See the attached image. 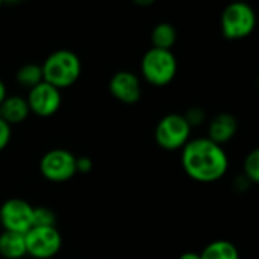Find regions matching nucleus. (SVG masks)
<instances>
[{"instance_id":"nucleus-1","label":"nucleus","mask_w":259,"mask_h":259,"mask_svg":"<svg viewBox=\"0 0 259 259\" xmlns=\"http://www.w3.org/2000/svg\"><path fill=\"white\" fill-rule=\"evenodd\" d=\"M182 166L189 179L198 183H213L226 176L229 157L221 145L207 138H197L182 148Z\"/></svg>"},{"instance_id":"nucleus-2","label":"nucleus","mask_w":259,"mask_h":259,"mask_svg":"<svg viewBox=\"0 0 259 259\" xmlns=\"http://www.w3.org/2000/svg\"><path fill=\"white\" fill-rule=\"evenodd\" d=\"M43 81L64 90L72 87L81 76L82 64L79 57L69 49H58L46 57L41 64Z\"/></svg>"},{"instance_id":"nucleus-3","label":"nucleus","mask_w":259,"mask_h":259,"mask_svg":"<svg viewBox=\"0 0 259 259\" xmlns=\"http://www.w3.org/2000/svg\"><path fill=\"white\" fill-rule=\"evenodd\" d=\"M257 17L251 5L242 0H235L226 5L220 17V29L226 40H244L253 34Z\"/></svg>"},{"instance_id":"nucleus-4","label":"nucleus","mask_w":259,"mask_h":259,"mask_svg":"<svg viewBox=\"0 0 259 259\" xmlns=\"http://www.w3.org/2000/svg\"><path fill=\"white\" fill-rule=\"evenodd\" d=\"M177 69L179 64L172 51L151 48L141 60L142 78L154 87H165L171 84L177 75Z\"/></svg>"},{"instance_id":"nucleus-5","label":"nucleus","mask_w":259,"mask_h":259,"mask_svg":"<svg viewBox=\"0 0 259 259\" xmlns=\"http://www.w3.org/2000/svg\"><path fill=\"white\" fill-rule=\"evenodd\" d=\"M191 133L192 128L183 114L169 113L157 122L154 141L165 151H177L191 141Z\"/></svg>"},{"instance_id":"nucleus-6","label":"nucleus","mask_w":259,"mask_h":259,"mask_svg":"<svg viewBox=\"0 0 259 259\" xmlns=\"http://www.w3.org/2000/svg\"><path fill=\"white\" fill-rule=\"evenodd\" d=\"M26 253L34 259H52L63 245L61 233L57 227L34 226L25 233Z\"/></svg>"},{"instance_id":"nucleus-7","label":"nucleus","mask_w":259,"mask_h":259,"mask_svg":"<svg viewBox=\"0 0 259 259\" xmlns=\"http://www.w3.org/2000/svg\"><path fill=\"white\" fill-rule=\"evenodd\" d=\"M40 172L49 182H67L76 176V156L63 148L51 150L40 160Z\"/></svg>"},{"instance_id":"nucleus-8","label":"nucleus","mask_w":259,"mask_h":259,"mask_svg":"<svg viewBox=\"0 0 259 259\" xmlns=\"http://www.w3.org/2000/svg\"><path fill=\"white\" fill-rule=\"evenodd\" d=\"M0 226L4 230L26 233L34 227V206L23 198H10L0 206Z\"/></svg>"},{"instance_id":"nucleus-9","label":"nucleus","mask_w":259,"mask_h":259,"mask_svg":"<svg viewBox=\"0 0 259 259\" xmlns=\"http://www.w3.org/2000/svg\"><path fill=\"white\" fill-rule=\"evenodd\" d=\"M26 101L31 114H35L38 117H51L60 110L63 98L61 90L43 81L34 89L28 90Z\"/></svg>"},{"instance_id":"nucleus-10","label":"nucleus","mask_w":259,"mask_h":259,"mask_svg":"<svg viewBox=\"0 0 259 259\" xmlns=\"http://www.w3.org/2000/svg\"><path fill=\"white\" fill-rule=\"evenodd\" d=\"M108 90L111 96L125 104V105H133L139 102L142 96V85L141 79L136 73L130 70H119L116 72L108 82Z\"/></svg>"},{"instance_id":"nucleus-11","label":"nucleus","mask_w":259,"mask_h":259,"mask_svg":"<svg viewBox=\"0 0 259 259\" xmlns=\"http://www.w3.org/2000/svg\"><path fill=\"white\" fill-rule=\"evenodd\" d=\"M238 133V120L232 113H218L210 119L207 125V139L215 142L217 145H224L230 142Z\"/></svg>"},{"instance_id":"nucleus-12","label":"nucleus","mask_w":259,"mask_h":259,"mask_svg":"<svg viewBox=\"0 0 259 259\" xmlns=\"http://www.w3.org/2000/svg\"><path fill=\"white\" fill-rule=\"evenodd\" d=\"M29 105L25 96L20 95H8L4 102L0 104V117L8 125H19L29 117Z\"/></svg>"},{"instance_id":"nucleus-13","label":"nucleus","mask_w":259,"mask_h":259,"mask_svg":"<svg viewBox=\"0 0 259 259\" xmlns=\"http://www.w3.org/2000/svg\"><path fill=\"white\" fill-rule=\"evenodd\" d=\"M26 239L23 233L4 230L0 233V257L23 259L26 256Z\"/></svg>"},{"instance_id":"nucleus-14","label":"nucleus","mask_w":259,"mask_h":259,"mask_svg":"<svg viewBox=\"0 0 259 259\" xmlns=\"http://www.w3.org/2000/svg\"><path fill=\"white\" fill-rule=\"evenodd\" d=\"M200 259H239V250L227 239H215L201 250Z\"/></svg>"},{"instance_id":"nucleus-15","label":"nucleus","mask_w":259,"mask_h":259,"mask_svg":"<svg viewBox=\"0 0 259 259\" xmlns=\"http://www.w3.org/2000/svg\"><path fill=\"white\" fill-rule=\"evenodd\" d=\"M151 48L172 51L174 45L177 43V29L166 22L157 23L151 31Z\"/></svg>"},{"instance_id":"nucleus-16","label":"nucleus","mask_w":259,"mask_h":259,"mask_svg":"<svg viewBox=\"0 0 259 259\" xmlns=\"http://www.w3.org/2000/svg\"><path fill=\"white\" fill-rule=\"evenodd\" d=\"M16 81L23 89H28V90L34 89L35 85H38L40 82H43L41 64L26 63V64L20 66L19 70H17V73H16Z\"/></svg>"},{"instance_id":"nucleus-17","label":"nucleus","mask_w":259,"mask_h":259,"mask_svg":"<svg viewBox=\"0 0 259 259\" xmlns=\"http://www.w3.org/2000/svg\"><path fill=\"white\" fill-rule=\"evenodd\" d=\"M242 171H244V177L250 183L259 185V147L251 150L245 156L242 163Z\"/></svg>"},{"instance_id":"nucleus-18","label":"nucleus","mask_w":259,"mask_h":259,"mask_svg":"<svg viewBox=\"0 0 259 259\" xmlns=\"http://www.w3.org/2000/svg\"><path fill=\"white\" fill-rule=\"evenodd\" d=\"M34 226L57 227V213L48 206H34Z\"/></svg>"},{"instance_id":"nucleus-19","label":"nucleus","mask_w":259,"mask_h":259,"mask_svg":"<svg viewBox=\"0 0 259 259\" xmlns=\"http://www.w3.org/2000/svg\"><path fill=\"white\" fill-rule=\"evenodd\" d=\"M183 116H185L186 122L191 125V128H194V126H200V125L204 122V119H206V113H204V110H203L201 107H198V105H194V107L188 108V110H186V113H185Z\"/></svg>"},{"instance_id":"nucleus-20","label":"nucleus","mask_w":259,"mask_h":259,"mask_svg":"<svg viewBox=\"0 0 259 259\" xmlns=\"http://www.w3.org/2000/svg\"><path fill=\"white\" fill-rule=\"evenodd\" d=\"M13 126L8 125L2 117H0V153H2L11 142V135H13Z\"/></svg>"},{"instance_id":"nucleus-21","label":"nucleus","mask_w":259,"mask_h":259,"mask_svg":"<svg viewBox=\"0 0 259 259\" xmlns=\"http://www.w3.org/2000/svg\"><path fill=\"white\" fill-rule=\"evenodd\" d=\"M93 169V160L89 156H76V174H89Z\"/></svg>"},{"instance_id":"nucleus-22","label":"nucleus","mask_w":259,"mask_h":259,"mask_svg":"<svg viewBox=\"0 0 259 259\" xmlns=\"http://www.w3.org/2000/svg\"><path fill=\"white\" fill-rule=\"evenodd\" d=\"M132 2L138 7H142V8H147V7H151L153 4H156L157 0H132Z\"/></svg>"},{"instance_id":"nucleus-23","label":"nucleus","mask_w":259,"mask_h":259,"mask_svg":"<svg viewBox=\"0 0 259 259\" xmlns=\"http://www.w3.org/2000/svg\"><path fill=\"white\" fill-rule=\"evenodd\" d=\"M179 259H200V253L197 251H185L179 256Z\"/></svg>"},{"instance_id":"nucleus-24","label":"nucleus","mask_w":259,"mask_h":259,"mask_svg":"<svg viewBox=\"0 0 259 259\" xmlns=\"http://www.w3.org/2000/svg\"><path fill=\"white\" fill-rule=\"evenodd\" d=\"M8 96V92H7V85H5V82L0 79V104L4 102V99Z\"/></svg>"},{"instance_id":"nucleus-25","label":"nucleus","mask_w":259,"mask_h":259,"mask_svg":"<svg viewBox=\"0 0 259 259\" xmlns=\"http://www.w3.org/2000/svg\"><path fill=\"white\" fill-rule=\"evenodd\" d=\"M19 4V2H22V0H4V4Z\"/></svg>"},{"instance_id":"nucleus-26","label":"nucleus","mask_w":259,"mask_h":259,"mask_svg":"<svg viewBox=\"0 0 259 259\" xmlns=\"http://www.w3.org/2000/svg\"><path fill=\"white\" fill-rule=\"evenodd\" d=\"M2 4H4V0H0V7H2Z\"/></svg>"}]
</instances>
